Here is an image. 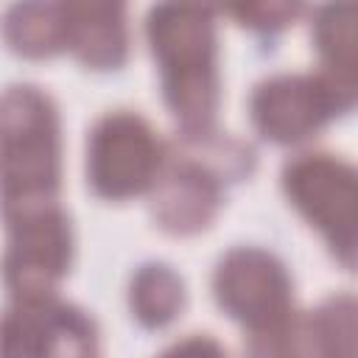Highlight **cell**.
Returning <instances> with one entry per match:
<instances>
[{"instance_id":"cell-1","label":"cell","mask_w":358,"mask_h":358,"mask_svg":"<svg viewBox=\"0 0 358 358\" xmlns=\"http://www.w3.org/2000/svg\"><path fill=\"white\" fill-rule=\"evenodd\" d=\"M162 98L182 134L207 131L218 112V39L199 0H157L145 20Z\"/></svg>"},{"instance_id":"cell-2","label":"cell","mask_w":358,"mask_h":358,"mask_svg":"<svg viewBox=\"0 0 358 358\" xmlns=\"http://www.w3.org/2000/svg\"><path fill=\"white\" fill-rule=\"evenodd\" d=\"M62 182V134L53 101L31 84L0 95V213L56 204Z\"/></svg>"},{"instance_id":"cell-3","label":"cell","mask_w":358,"mask_h":358,"mask_svg":"<svg viewBox=\"0 0 358 358\" xmlns=\"http://www.w3.org/2000/svg\"><path fill=\"white\" fill-rule=\"evenodd\" d=\"M218 308L243 327L257 355H285L294 327V294L285 266L266 249L238 246L213 274Z\"/></svg>"},{"instance_id":"cell-4","label":"cell","mask_w":358,"mask_h":358,"mask_svg":"<svg viewBox=\"0 0 358 358\" xmlns=\"http://www.w3.org/2000/svg\"><path fill=\"white\" fill-rule=\"evenodd\" d=\"M165 145L154 129L134 112L103 115L87 140V182L95 196L126 201L154 187Z\"/></svg>"},{"instance_id":"cell-5","label":"cell","mask_w":358,"mask_h":358,"mask_svg":"<svg viewBox=\"0 0 358 358\" xmlns=\"http://www.w3.org/2000/svg\"><path fill=\"white\" fill-rule=\"evenodd\" d=\"M355 103V84L319 76H274L255 87L249 115L255 129L280 145L302 143Z\"/></svg>"},{"instance_id":"cell-6","label":"cell","mask_w":358,"mask_h":358,"mask_svg":"<svg viewBox=\"0 0 358 358\" xmlns=\"http://www.w3.org/2000/svg\"><path fill=\"white\" fill-rule=\"evenodd\" d=\"M3 282L11 299L56 294L73 260V232L67 213L56 204L6 215Z\"/></svg>"},{"instance_id":"cell-7","label":"cell","mask_w":358,"mask_h":358,"mask_svg":"<svg viewBox=\"0 0 358 358\" xmlns=\"http://www.w3.org/2000/svg\"><path fill=\"white\" fill-rule=\"evenodd\" d=\"M282 190L291 204L330 243L333 255L355 263V171L330 154H299L282 168Z\"/></svg>"},{"instance_id":"cell-8","label":"cell","mask_w":358,"mask_h":358,"mask_svg":"<svg viewBox=\"0 0 358 358\" xmlns=\"http://www.w3.org/2000/svg\"><path fill=\"white\" fill-rule=\"evenodd\" d=\"M3 355H92L98 327L76 305L48 296L14 299L0 316Z\"/></svg>"},{"instance_id":"cell-9","label":"cell","mask_w":358,"mask_h":358,"mask_svg":"<svg viewBox=\"0 0 358 358\" xmlns=\"http://www.w3.org/2000/svg\"><path fill=\"white\" fill-rule=\"evenodd\" d=\"M224 182L182 151H165L162 171L151 187V215L171 235L207 229L221 207Z\"/></svg>"},{"instance_id":"cell-10","label":"cell","mask_w":358,"mask_h":358,"mask_svg":"<svg viewBox=\"0 0 358 358\" xmlns=\"http://www.w3.org/2000/svg\"><path fill=\"white\" fill-rule=\"evenodd\" d=\"M67 50L92 70H117L129 56V0H56Z\"/></svg>"},{"instance_id":"cell-11","label":"cell","mask_w":358,"mask_h":358,"mask_svg":"<svg viewBox=\"0 0 358 358\" xmlns=\"http://www.w3.org/2000/svg\"><path fill=\"white\" fill-rule=\"evenodd\" d=\"M6 45L25 59H50L67 48L64 20L56 0H17L0 20Z\"/></svg>"},{"instance_id":"cell-12","label":"cell","mask_w":358,"mask_h":358,"mask_svg":"<svg viewBox=\"0 0 358 358\" xmlns=\"http://www.w3.org/2000/svg\"><path fill=\"white\" fill-rule=\"evenodd\" d=\"M355 344V302L352 296H333L313 313L294 319L285 352L350 355Z\"/></svg>"},{"instance_id":"cell-13","label":"cell","mask_w":358,"mask_h":358,"mask_svg":"<svg viewBox=\"0 0 358 358\" xmlns=\"http://www.w3.org/2000/svg\"><path fill=\"white\" fill-rule=\"evenodd\" d=\"M129 308L134 319L148 327L159 330L171 324L185 308V282L182 277L165 263H145L131 277L129 288Z\"/></svg>"},{"instance_id":"cell-14","label":"cell","mask_w":358,"mask_h":358,"mask_svg":"<svg viewBox=\"0 0 358 358\" xmlns=\"http://www.w3.org/2000/svg\"><path fill=\"white\" fill-rule=\"evenodd\" d=\"M355 6L352 0H327L313 14V42L324 73L355 84Z\"/></svg>"},{"instance_id":"cell-15","label":"cell","mask_w":358,"mask_h":358,"mask_svg":"<svg viewBox=\"0 0 358 358\" xmlns=\"http://www.w3.org/2000/svg\"><path fill=\"white\" fill-rule=\"evenodd\" d=\"M199 3L207 6L213 14L224 11L235 17L241 25L263 34L288 28L305 11V0H199Z\"/></svg>"}]
</instances>
